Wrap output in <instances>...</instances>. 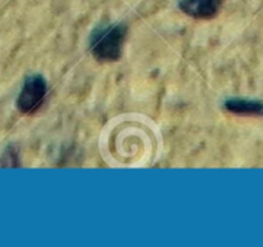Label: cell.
<instances>
[{
  "instance_id": "1",
  "label": "cell",
  "mask_w": 263,
  "mask_h": 247,
  "mask_svg": "<svg viewBox=\"0 0 263 247\" xmlns=\"http://www.w3.org/2000/svg\"><path fill=\"white\" fill-rule=\"evenodd\" d=\"M127 28L123 24H107L96 28L90 35V51L100 62L120 60Z\"/></svg>"
},
{
  "instance_id": "2",
  "label": "cell",
  "mask_w": 263,
  "mask_h": 247,
  "mask_svg": "<svg viewBox=\"0 0 263 247\" xmlns=\"http://www.w3.org/2000/svg\"><path fill=\"white\" fill-rule=\"evenodd\" d=\"M47 91V81L42 75L35 74V75L28 77L24 83L21 93H19V97H17V103H16L17 108L22 113L36 111L45 100Z\"/></svg>"
},
{
  "instance_id": "3",
  "label": "cell",
  "mask_w": 263,
  "mask_h": 247,
  "mask_svg": "<svg viewBox=\"0 0 263 247\" xmlns=\"http://www.w3.org/2000/svg\"><path fill=\"white\" fill-rule=\"evenodd\" d=\"M226 0H181L179 9L194 19H211L220 12Z\"/></svg>"
},
{
  "instance_id": "4",
  "label": "cell",
  "mask_w": 263,
  "mask_h": 247,
  "mask_svg": "<svg viewBox=\"0 0 263 247\" xmlns=\"http://www.w3.org/2000/svg\"><path fill=\"white\" fill-rule=\"evenodd\" d=\"M224 108L245 116H263V101L243 100V99H232L224 103Z\"/></svg>"
}]
</instances>
